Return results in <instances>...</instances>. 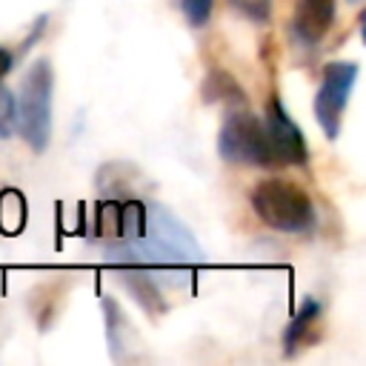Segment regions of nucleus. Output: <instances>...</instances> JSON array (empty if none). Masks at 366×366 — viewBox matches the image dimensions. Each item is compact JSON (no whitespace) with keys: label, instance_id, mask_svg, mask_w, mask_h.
<instances>
[{"label":"nucleus","instance_id":"nucleus-13","mask_svg":"<svg viewBox=\"0 0 366 366\" xmlns=\"http://www.w3.org/2000/svg\"><path fill=\"white\" fill-rule=\"evenodd\" d=\"M11 66H14V54H11L6 46H0V86H3L6 74L11 71Z\"/></svg>","mask_w":366,"mask_h":366},{"label":"nucleus","instance_id":"nucleus-1","mask_svg":"<svg viewBox=\"0 0 366 366\" xmlns=\"http://www.w3.org/2000/svg\"><path fill=\"white\" fill-rule=\"evenodd\" d=\"M97 229L112 257L123 266L149 269L154 277L160 269L177 274L203 260L197 240L160 203H106Z\"/></svg>","mask_w":366,"mask_h":366},{"label":"nucleus","instance_id":"nucleus-6","mask_svg":"<svg viewBox=\"0 0 366 366\" xmlns=\"http://www.w3.org/2000/svg\"><path fill=\"white\" fill-rule=\"evenodd\" d=\"M263 129H266V140H269V152H272L274 166H303L306 163L309 149H306L303 132L289 117V112L283 109L277 94L269 97V103H266Z\"/></svg>","mask_w":366,"mask_h":366},{"label":"nucleus","instance_id":"nucleus-2","mask_svg":"<svg viewBox=\"0 0 366 366\" xmlns=\"http://www.w3.org/2000/svg\"><path fill=\"white\" fill-rule=\"evenodd\" d=\"M249 200H252L254 214L274 232L300 234L315 226V203L292 180H280V177L260 180L252 189Z\"/></svg>","mask_w":366,"mask_h":366},{"label":"nucleus","instance_id":"nucleus-3","mask_svg":"<svg viewBox=\"0 0 366 366\" xmlns=\"http://www.w3.org/2000/svg\"><path fill=\"white\" fill-rule=\"evenodd\" d=\"M51 89L54 71L46 57H37L20 83V97H14L17 109V129L34 154L46 152L51 137Z\"/></svg>","mask_w":366,"mask_h":366},{"label":"nucleus","instance_id":"nucleus-10","mask_svg":"<svg viewBox=\"0 0 366 366\" xmlns=\"http://www.w3.org/2000/svg\"><path fill=\"white\" fill-rule=\"evenodd\" d=\"M203 100L206 103H243V89L234 83V77L223 69H212L203 80Z\"/></svg>","mask_w":366,"mask_h":366},{"label":"nucleus","instance_id":"nucleus-4","mask_svg":"<svg viewBox=\"0 0 366 366\" xmlns=\"http://www.w3.org/2000/svg\"><path fill=\"white\" fill-rule=\"evenodd\" d=\"M217 152L226 163L274 169L263 120L246 109L226 114V120L220 123V132H217Z\"/></svg>","mask_w":366,"mask_h":366},{"label":"nucleus","instance_id":"nucleus-8","mask_svg":"<svg viewBox=\"0 0 366 366\" xmlns=\"http://www.w3.org/2000/svg\"><path fill=\"white\" fill-rule=\"evenodd\" d=\"M120 280H123V286L134 295V300H137L149 315H157V312L166 309V303L160 300L157 277H154L149 269H140V266H120Z\"/></svg>","mask_w":366,"mask_h":366},{"label":"nucleus","instance_id":"nucleus-9","mask_svg":"<svg viewBox=\"0 0 366 366\" xmlns=\"http://www.w3.org/2000/svg\"><path fill=\"white\" fill-rule=\"evenodd\" d=\"M320 312H323V306L315 300V297H306L303 303H300V309H297V315L289 320V326H286V332H283V352L292 357L295 352H297V346L309 337V329L320 320Z\"/></svg>","mask_w":366,"mask_h":366},{"label":"nucleus","instance_id":"nucleus-12","mask_svg":"<svg viewBox=\"0 0 366 366\" xmlns=\"http://www.w3.org/2000/svg\"><path fill=\"white\" fill-rule=\"evenodd\" d=\"M17 123V109H14V94L9 89L0 86V140H6L11 134Z\"/></svg>","mask_w":366,"mask_h":366},{"label":"nucleus","instance_id":"nucleus-7","mask_svg":"<svg viewBox=\"0 0 366 366\" xmlns=\"http://www.w3.org/2000/svg\"><path fill=\"white\" fill-rule=\"evenodd\" d=\"M335 6L337 0H295L292 29L297 40H303L306 46L320 43L335 23Z\"/></svg>","mask_w":366,"mask_h":366},{"label":"nucleus","instance_id":"nucleus-11","mask_svg":"<svg viewBox=\"0 0 366 366\" xmlns=\"http://www.w3.org/2000/svg\"><path fill=\"white\" fill-rule=\"evenodd\" d=\"M177 6H180V11L186 14V20H189L194 29H203V26L209 23V17H212L214 0H177Z\"/></svg>","mask_w":366,"mask_h":366},{"label":"nucleus","instance_id":"nucleus-5","mask_svg":"<svg viewBox=\"0 0 366 366\" xmlns=\"http://www.w3.org/2000/svg\"><path fill=\"white\" fill-rule=\"evenodd\" d=\"M355 80H357V63L352 60H335L323 66V77L315 94V117L329 140H335L340 132V120H343L349 94L355 89Z\"/></svg>","mask_w":366,"mask_h":366},{"label":"nucleus","instance_id":"nucleus-14","mask_svg":"<svg viewBox=\"0 0 366 366\" xmlns=\"http://www.w3.org/2000/svg\"><path fill=\"white\" fill-rule=\"evenodd\" d=\"M352 3H360V0H352Z\"/></svg>","mask_w":366,"mask_h":366}]
</instances>
